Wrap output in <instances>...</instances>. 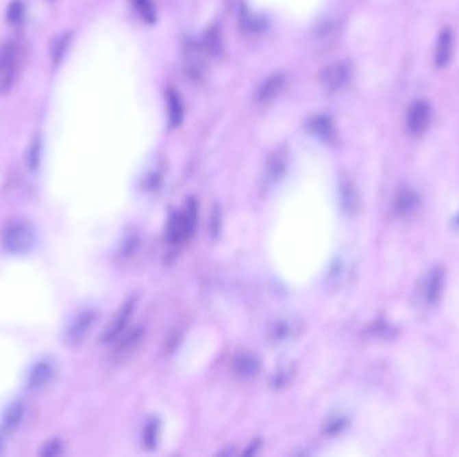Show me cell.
<instances>
[{"label": "cell", "mask_w": 459, "mask_h": 457, "mask_svg": "<svg viewBox=\"0 0 459 457\" xmlns=\"http://www.w3.org/2000/svg\"><path fill=\"white\" fill-rule=\"evenodd\" d=\"M442 285H443V272L442 270L436 268L430 274V278L427 282L426 298L428 302L435 303L439 299Z\"/></svg>", "instance_id": "cell-12"}, {"label": "cell", "mask_w": 459, "mask_h": 457, "mask_svg": "<svg viewBox=\"0 0 459 457\" xmlns=\"http://www.w3.org/2000/svg\"><path fill=\"white\" fill-rule=\"evenodd\" d=\"M418 205V197L411 191H401L396 198V208L401 215H407Z\"/></svg>", "instance_id": "cell-15"}, {"label": "cell", "mask_w": 459, "mask_h": 457, "mask_svg": "<svg viewBox=\"0 0 459 457\" xmlns=\"http://www.w3.org/2000/svg\"><path fill=\"white\" fill-rule=\"evenodd\" d=\"M61 452H62V444L55 439L47 441L40 449V455L46 457L58 456Z\"/></svg>", "instance_id": "cell-17"}, {"label": "cell", "mask_w": 459, "mask_h": 457, "mask_svg": "<svg viewBox=\"0 0 459 457\" xmlns=\"http://www.w3.org/2000/svg\"><path fill=\"white\" fill-rule=\"evenodd\" d=\"M36 241L33 224L25 219L11 220L1 233L3 248L12 255H25L33 250Z\"/></svg>", "instance_id": "cell-1"}, {"label": "cell", "mask_w": 459, "mask_h": 457, "mask_svg": "<svg viewBox=\"0 0 459 457\" xmlns=\"http://www.w3.org/2000/svg\"><path fill=\"white\" fill-rule=\"evenodd\" d=\"M282 85H284V79L281 75H271L263 82L261 88L258 89L257 99L260 102H267L274 99L280 93Z\"/></svg>", "instance_id": "cell-11"}, {"label": "cell", "mask_w": 459, "mask_h": 457, "mask_svg": "<svg viewBox=\"0 0 459 457\" xmlns=\"http://www.w3.org/2000/svg\"><path fill=\"white\" fill-rule=\"evenodd\" d=\"M19 61V49L16 43L7 42L0 47V92L11 88Z\"/></svg>", "instance_id": "cell-2"}, {"label": "cell", "mask_w": 459, "mask_h": 457, "mask_svg": "<svg viewBox=\"0 0 459 457\" xmlns=\"http://www.w3.org/2000/svg\"><path fill=\"white\" fill-rule=\"evenodd\" d=\"M308 128L312 133H314L319 137H323L325 140H333L334 138V127L332 120L327 116H314L309 120Z\"/></svg>", "instance_id": "cell-9"}, {"label": "cell", "mask_w": 459, "mask_h": 457, "mask_svg": "<svg viewBox=\"0 0 459 457\" xmlns=\"http://www.w3.org/2000/svg\"><path fill=\"white\" fill-rule=\"evenodd\" d=\"M166 107H168V118H169V124L172 127H177L180 125V122L183 121V105L182 101L179 99L177 93L173 90H168L166 93Z\"/></svg>", "instance_id": "cell-10"}, {"label": "cell", "mask_w": 459, "mask_h": 457, "mask_svg": "<svg viewBox=\"0 0 459 457\" xmlns=\"http://www.w3.org/2000/svg\"><path fill=\"white\" fill-rule=\"evenodd\" d=\"M25 404L22 401H15L12 402L7 410L3 415V420H1V429L4 432H14L19 425L22 424L23 419H25Z\"/></svg>", "instance_id": "cell-6"}, {"label": "cell", "mask_w": 459, "mask_h": 457, "mask_svg": "<svg viewBox=\"0 0 459 457\" xmlns=\"http://www.w3.org/2000/svg\"><path fill=\"white\" fill-rule=\"evenodd\" d=\"M186 61L188 66V71L194 78H200L204 70V64L200 53L197 51V47H188Z\"/></svg>", "instance_id": "cell-14"}, {"label": "cell", "mask_w": 459, "mask_h": 457, "mask_svg": "<svg viewBox=\"0 0 459 457\" xmlns=\"http://www.w3.org/2000/svg\"><path fill=\"white\" fill-rule=\"evenodd\" d=\"M132 7L137 15L147 23H153L156 19V10L152 0H131Z\"/></svg>", "instance_id": "cell-13"}, {"label": "cell", "mask_w": 459, "mask_h": 457, "mask_svg": "<svg viewBox=\"0 0 459 457\" xmlns=\"http://www.w3.org/2000/svg\"><path fill=\"white\" fill-rule=\"evenodd\" d=\"M57 371L58 367L53 359L43 358L38 361L27 376V389L32 392H40L46 389L55 380Z\"/></svg>", "instance_id": "cell-3"}, {"label": "cell", "mask_w": 459, "mask_h": 457, "mask_svg": "<svg viewBox=\"0 0 459 457\" xmlns=\"http://www.w3.org/2000/svg\"><path fill=\"white\" fill-rule=\"evenodd\" d=\"M431 121V109L426 102H415L407 116V127L412 134H422Z\"/></svg>", "instance_id": "cell-5"}, {"label": "cell", "mask_w": 459, "mask_h": 457, "mask_svg": "<svg viewBox=\"0 0 459 457\" xmlns=\"http://www.w3.org/2000/svg\"><path fill=\"white\" fill-rule=\"evenodd\" d=\"M90 322H92V315H89V314L78 315L77 319L73 321V324L66 330V341L70 345L78 343L82 339V337L85 335V332L88 331V328L90 326Z\"/></svg>", "instance_id": "cell-8"}, {"label": "cell", "mask_w": 459, "mask_h": 457, "mask_svg": "<svg viewBox=\"0 0 459 457\" xmlns=\"http://www.w3.org/2000/svg\"><path fill=\"white\" fill-rule=\"evenodd\" d=\"M451 47H453V34L450 30H445L439 35L435 47V65L438 67L447 65L451 55Z\"/></svg>", "instance_id": "cell-7"}, {"label": "cell", "mask_w": 459, "mask_h": 457, "mask_svg": "<svg viewBox=\"0 0 459 457\" xmlns=\"http://www.w3.org/2000/svg\"><path fill=\"white\" fill-rule=\"evenodd\" d=\"M39 157H40V145L39 142H34L33 145L30 146V151L27 153V165L32 170L38 169L39 165Z\"/></svg>", "instance_id": "cell-18"}, {"label": "cell", "mask_w": 459, "mask_h": 457, "mask_svg": "<svg viewBox=\"0 0 459 457\" xmlns=\"http://www.w3.org/2000/svg\"><path fill=\"white\" fill-rule=\"evenodd\" d=\"M349 67L347 64L338 62L330 65L321 74V83L328 92H337L343 89L349 79Z\"/></svg>", "instance_id": "cell-4"}, {"label": "cell", "mask_w": 459, "mask_h": 457, "mask_svg": "<svg viewBox=\"0 0 459 457\" xmlns=\"http://www.w3.org/2000/svg\"><path fill=\"white\" fill-rule=\"evenodd\" d=\"M0 448H1V441H0Z\"/></svg>", "instance_id": "cell-19"}, {"label": "cell", "mask_w": 459, "mask_h": 457, "mask_svg": "<svg viewBox=\"0 0 459 457\" xmlns=\"http://www.w3.org/2000/svg\"><path fill=\"white\" fill-rule=\"evenodd\" d=\"M458 223H459V218H458Z\"/></svg>", "instance_id": "cell-20"}, {"label": "cell", "mask_w": 459, "mask_h": 457, "mask_svg": "<svg viewBox=\"0 0 459 457\" xmlns=\"http://www.w3.org/2000/svg\"><path fill=\"white\" fill-rule=\"evenodd\" d=\"M8 21L12 23H16L22 19L23 16V4L21 0H14L10 7H8V12H7Z\"/></svg>", "instance_id": "cell-16"}]
</instances>
